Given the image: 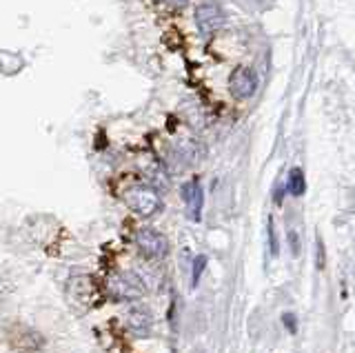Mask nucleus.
Instances as JSON below:
<instances>
[{
    "mask_svg": "<svg viewBox=\"0 0 355 353\" xmlns=\"http://www.w3.org/2000/svg\"><path fill=\"white\" fill-rule=\"evenodd\" d=\"M122 198H125V205L140 218H153L162 212V198L149 184H133Z\"/></svg>",
    "mask_w": 355,
    "mask_h": 353,
    "instance_id": "f257e3e1",
    "label": "nucleus"
},
{
    "mask_svg": "<svg viewBox=\"0 0 355 353\" xmlns=\"http://www.w3.org/2000/svg\"><path fill=\"white\" fill-rule=\"evenodd\" d=\"M107 293L120 302H129V300H140V298L147 293V286H144L142 278L133 271H120L114 273L107 280Z\"/></svg>",
    "mask_w": 355,
    "mask_h": 353,
    "instance_id": "f03ea898",
    "label": "nucleus"
},
{
    "mask_svg": "<svg viewBox=\"0 0 355 353\" xmlns=\"http://www.w3.org/2000/svg\"><path fill=\"white\" fill-rule=\"evenodd\" d=\"M133 242H136V249L140 251L142 258L147 260H164L166 253H169V240H166L158 229L153 227H142L136 231V238H133Z\"/></svg>",
    "mask_w": 355,
    "mask_h": 353,
    "instance_id": "7ed1b4c3",
    "label": "nucleus"
},
{
    "mask_svg": "<svg viewBox=\"0 0 355 353\" xmlns=\"http://www.w3.org/2000/svg\"><path fill=\"white\" fill-rule=\"evenodd\" d=\"M225 23L227 18L216 3H200L196 7V25L202 36H214L216 31L225 27Z\"/></svg>",
    "mask_w": 355,
    "mask_h": 353,
    "instance_id": "20e7f679",
    "label": "nucleus"
},
{
    "mask_svg": "<svg viewBox=\"0 0 355 353\" xmlns=\"http://www.w3.org/2000/svg\"><path fill=\"white\" fill-rule=\"evenodd\" d=\"M229 92L238 101H247L258 92V76L251 67H236L229 76Z\"/></svg>",
    "mask_w": 355,
    "mask_h": 353,
    "instance_id": "39448f33",
    "label": "nucleus"
},
{
    "mask_svg": "<svg viewBox=\"0 0 355 353\" xmlns=\"http://www.w3.org/2000/svg\"><path fill=\"white\" fill-rule=\"evenodd\" d=\"M127 327L140 338H147L153 329V313L147 307L142 304H133L127 311Z\"/></svg>",
    "mask_w": 355,
    "mask_h": 353,
    "instance_id": "423d86ee",
    "label": "nucleus"
},
{
    "mask_svg": "<svg viewBox=\"0 0 355 353\" xmlns=\"http://www.w3.org/2000/svg\"><path fill=\"white\" fill-rule=\"evenodd\" d=\"M182 198H184V203L189 207V214H191V218L200 220V216H202V207H205V191H202V187H200V182L198 180L187 182L182 187Z\"/></svg>",
    "mask_w": 355,
    "mask_h": 353,
    "instance_id": "0eeeda50",
    "label": "nucleus"
},
{
    "mask_svg": "<svg viewBox=\"0 0 355 353\" xmlns=\"http://www.w3.org/2000/svg\"><path fill=\"white\" fill-rule=\"evenodd\" d=\"M286 189L291 196H302L306 191V180H304V171L295 167L288 173V180H286Z\"/></svg>",
    "mask_w": 355,
    "mask_h": 353,
    "instance_id": "6e6552de",
    "label": "nucleus"
},
{
    "mask_svg": "<svg viewBox=\"0 0 355 353\" xmlns=\"http://www.w3.org/2000/svg\"><path fill=\"white\" fill-rule=\"evenodd\" d=\"M205 269H207V256H198L193 260V269H191V284L193 286H198V282H200V278H202Z\"/></svg>",
    "mask_w": 355,
    "mask_h": 353,
    "instance_id": "1a4fd4ad",
    "label": "nucleus"
},
{
    "mask_svg": "<svg viewBox=\"0 0 355 353\" xmlns=\"http://www.w3.org/2000/svg\"><path fill=\"white\" fill-rule=\"evenodd\" d=\"M315 264H318V269H324V264H327L324 242H322V238H320V236L315 238Z\"/></svg>",
    "mask_w": 355,
    "mask_h": 353,
    "instance_id": "9d476101",
    "label": "nucleus"
},
{
    "mask_svg": "<svg viewBox=\"0 0 355 353\" xmlns=\"http://www.w3.org/2000/svg\"><path fill=\"white\" fill-rule=\"evenodd\" d=\"M266 234H269V247H271V253H273V256H277V251H280V247H277V236H275L273 218H269V225H266Z\"/></svg>",
    "mask_w": 355,
    "mask_h": 353,
    "instance_id": "9b49d317",
    "label": "nucleus"
},
{
    "mask_svg": "<svg viewBox=\"0 0 355 353\" xmlns=\"http://www.w3.org/2000/svg\"><path fill=\"white\" fill-rule=\"evenodd\" d=\"M282 322H284V327L291 331V334H295L297 331V320H295V316L293 313H284L282 316Z\"/></svg>",
    "mask_w": 355,
    "mask_h": 353,
    "instance_id": "f8f14e48",
    "label": "nucleus"
},
{
    "mask_svg": "<svg viewBox=\"0 0 355 353\" xmlns=\"http://www.w3.org/2000/svg\"><path fill=\"white\" fill-rule=\"evenodd\" d=\"M169 7H175V9H180V7H187L189 5V0H164Z\"/></svg>",
    "mask_w": 355,
    "mask_h": 353,
    "instance_id": "ddd939ff",
    "label": "nucleus"
},
{
    "mask_svg": "<svg viewBox=\"0 0 355 353\" xmlns=\"http://www.w3.org/2000/svg\"><path fill=\"white\" fill-rule=\"evenodd\" d=\"M288 238H291V249H293V253H297V236H295V231H291V234H288Z\"/></svg>",
    "mask_w": 355,
    "mask_h": 353,
    "instance_id": "4468645a",
    "label": "nucleus"
}]
</instances>
